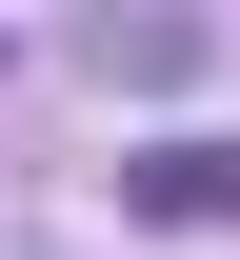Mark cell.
<instances>
[{"label": "cell", "mask_w": 240, "mask_h": 260, "mask_svg": "<svg viewBox=\"0 0 240 260\" xmlns=\"http://www.w3.org/2000/svg\"><path fill=\"white\" fill-rule=\"evenodd\" d=\"M140 220H240V140H160V160H120Z\"/></svg>", "instance_id": "6da1fadb"}]
</instances>
